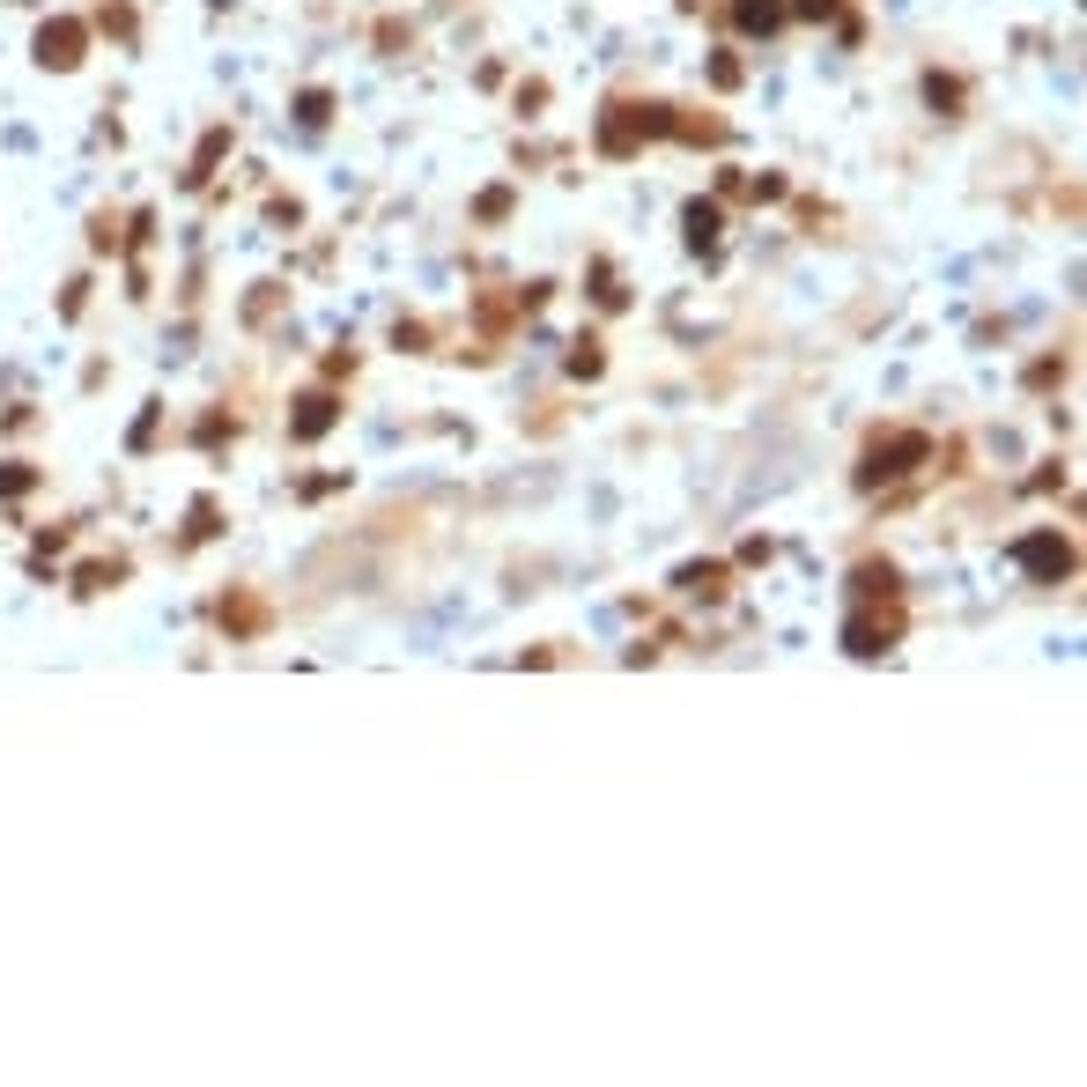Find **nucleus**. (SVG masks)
I'll list each match as a JSON object with an SVG mask.
<instances>
[{
	"mask_svg": "<svg viewBox=\"0 0 1087 1087\" xmlns=\"http://www.w3.org/2000/svg\"><path fill=\"white\" fill-rule=\"evenodd\" d=\"M1021 562H1028V570H1065V548H1058V540H1028Z\"/></svg>",
	"mask_w": 1087,
	"mask_h": 1087,
	"instance_id": "nucleus-1",
	"label": "nucleus"
}]
</instances>
